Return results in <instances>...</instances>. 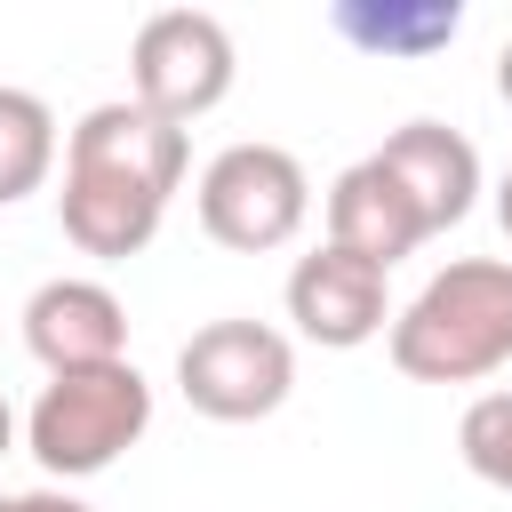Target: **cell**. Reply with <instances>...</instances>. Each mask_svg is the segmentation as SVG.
Returning <instances> with one entry per match:
<instances>
[{"instance_id":"10","label":"cell","mask_w":512,"mask_h":512,"mask_svg":"<svg viewBox=\"0 0 512 512\" xmlns=\"http://www.w3.org/2000/svg\"><path fill=\"white\" fill-rule=\"evenodd\" d=\"M328 248H344V256H360V264H376V272H392L400 256L424 248V224H416L408 192L376 168V152L352 160V168L328 184Z\"/></svg>"},{"instance_id":"4","label":"cell","mask_w":512,"mask_h":512,"mask_svg":"<svg viewBox=\"0 0 512 512\" xmlns=\"http://www.w3.org/2000/svg\"><path fill=\"white\" fill-rule=\"evenodd\" d=\"M312 216V176L288 144H224L200 168V232L240 256H272L304 232Z\"/></svg>"},{"instance_id":"8","label":"cell","mask_w":512,"mask_h":512,"mask_svg":"<svg viewBox=\"0 0 512 512\" xmlns=\"http://www.w3.org/2000/svg\"><path fill=\"white\" fill-rule=\"evenodd\" d=\"M376 168L408 192L424 240L448 232V224H464L472 200H480V152H472V136L448 128V120H408V128H392V136L376 144Z\"/></svg>"},{"instance_id":"12","label":"cell","mask_w":512,"mask_h":512,"mask_svg":"<svg viewBox=\"0 0 512 512\" xmlns=\"http://www.w3.org/2000/svg\"><path fill=\"white\" fill-rule=\"evenodd\" d=\"M56 176V112L32 88H0V208Z\"/></svg>"},{"instance_id":"7","label":"cell","mask_w":512,"mask_h":512,"mask_svg":"<svg viewBox=\"0 0 512 512\" xmlns=\"http://www.w3.org/2000/svg\"><path fill=\"white\" fill-rule=\"evenodd\" d=\"M288 320H296L304 344H320V352H352V344L384 336V320H392L384 272L320 240V248L296 256V272H288Z\"/></svg>"},{"instance_id":"15","label":"cell","mask_w":512,"mask_h":512,"mask_svg":"<svg viewBox=\"0 0 512 512\" xmlns=\"http://www.w3.org/2000/svg\"><path fill=\"white\" fill-rule=\"evenodd\" d=\"M496 96H504V104H512V40H504V48H496Z\"/></svg>"},{"instance_id":"9","label":"cell","mask_w":512,"mask_h":512,"mask_svg":"<svg viewBox=\"0 0 512 512\" xmlns=\"http://www.w3.org/2000/svg\"><path fill=\"white\" fill-rule=\"evenodd\" d=\"M24 344L48 376L112 368V360H128V304L104 280H40L24 304Z\"/></svg>"},{"instance_id":"17","label":"cell","mask_w":512,"mask_h":512,"mask_svg":"<svg viewBox=\"0 0 512 512\" xmlns=\"http://www.w3.org/2000/svg\"><path fill=\"white\" fill-rule=\"evenodd\" d=\"M8 440H16V416H8V400H0V456H8Z\"/></svg>"},{"instance_id":"13","label":"cell","mask_w":512,"mask_h":512,"mask_svg":"<svg viewBox=\"0 0 512 512\" xmlns=\"http://www.w3.org/2000/svg\"><path fill=\"white\" fill-rule=\"evenodd\" d=\"M456 448H464V464H472L488 488L512 496V392H480V400L464 408V424H456Z\"/></svg>"},{"instance_id":"18","label":"cell","mask_w":512,"mask_h":512,"mask_svg":"<svg viewBox=\"0 0 512 512\" xmlns=\"http://www.w3.org/2000/svg\"><path fill=\"white\" fill-rule=\"evenodd\" d=\"M0 512H16V496H0Z\"/></svg>"},{"instance_id":"5","label":"cell","mask_w":512,"mask_h":512,"mask_svg":"<svg viewBox=\"0 0 512 512\" xmlns=\"http://www.w3.org/2000/svg\"><path fill=\"white\" fill-rule=\"evenodd\" d=\"M232 72H240V56H232L224 16H208V8H160V16L136 24L128 96H136L152 120L192 128L200 112H216V104L232 96Z\"/></svg>"},{"instance_id":"2","label":"cell","mask_w":512,"mask_h":512,"mask_svg":"<svg viewBox=\"0 0 512 512\" xmlns=\"http://www.w3.org/2000/svg\"><path fill=\"white\" fill-rule=\"evenodd\" d=\"M512 360V264L456 256L432 272L408 312H392V368L416 384H480Z\"/></svg>"},{"instance_id":"1","label":"cell","mask_w":512,"mask_h":512,"mask_svg":"<svg viewBox=\"0 0 512 512\" xmlns=\"http://www.w3.org/2000/svg\"><path fill=\"white\" fill-rule=\"evenodd\" d=\"M184 128L152 120L136 96H112L96 112H80V128L64 136V192H56V216H64V240L80 256H136L152 248L176 184H184Z\"/></svg>"},{"instance_id":"14","label":"cell","mask_w":512,"mask_h":512,"mask_svg":"<svg viewBox=\"0 0 512 512\" xmlns=\"http://www.w3.org/2000/svg\"><path fill=\"white\" fill-rule=\"evenodd\" d=\"M16 512H88L72 488H32V496H16Z\"/></svg>"},{"instance_id":"16","label":"cell","mask_w":512,"mask_h":512,"mask_svg":"<svg viewBox=\"0 0 512 512\" xmlns=\"http://www.w3.org/2000/svg\"><path fill=\"white\" fill-rule=\"evenodd\" d=\"M496 224H504V240H512V168H504V184H496Z\"/></svg>"},{"instance_id":"3","label":"cell","mask_w":512,"mask_h":512,"mask_svg":"<svg viewBox=\"0 0 512 512\" xmlns=\"http://www.w3.org/2000/svg\"><path fill=\"white\" fill-rule=\"evenodd\" d=\"M144 432H152V384L136 376V360L48 376L40 400H32V416H24V448L40 456L48 480H96Z\"/></svg>"},{"instance_id":"6","label":"cell","mask_w":512,"mask_h":512,"mask_svg":"<svg viewBox=\"0 0 512 512\" xmlns=\"http://www.w3.org/2000/svg\"><path fill=\"white\" fill-rule=\"evenodd\" d=\"M176 384L208 424H256L296 392V344L264 320H208L184 336Z\"/></svg>"},{"instance_id":"11","label":"cell","mask_w":512,"mask_h":512,"mask_svg":"<svg viewBox=\"0 0 512 512\" xmlns=\"http://www.w3.org/2000/svg\"><path fill=\"white\" fill-rule=\"evenodd\" d=\"M328 24H336V40H352L368 56H432L464 32V8L456 0H336Z\"/></svg>"}]
</instances>
